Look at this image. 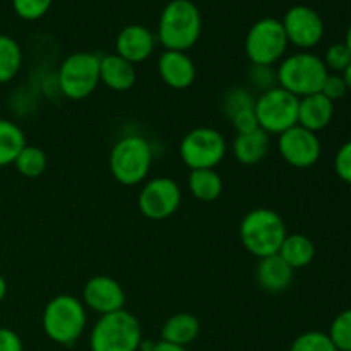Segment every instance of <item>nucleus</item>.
<instances>
[{
    "label": "nucleus",
    "instance_id": "1",
    "mask_svg": "<svg viewBox=\"0 0 351 351\" xmlns=\"http://www.w3.org/2000/svg\"><path fill=\"white\" fill-rule=\"evenodd\" d=\"M202 31V16L192 0H170L158 23V38L165 50L187 51L197 43Z\"/></svg>",
    "mask_w": 351,
    "mask_h": 351
},
{
    "label": "nucleus",
    "instance_id": "2",
    "mask_svg": "<svg viewBox=\"0 0 351 351\" xmlns=\"http://www.w3.org/2000/svg\"><path fill=\"white\" fill-rule=\"evenodd\" d=\"M240 240L243 247L257 259L280 252L281 243L288 235L285 219L269 208H256L240 221Z\"/></svg>",
    "mask_w": 351,
    "mask_h": 351
},
{
    "label": "nucleus",
    "instance_id": "3",
    "mask_svg": "<svg viewBox=\"0 0 351 351\" xmlns=\"http://www.w3.org/2000/svg\"><path fill=\"white\" fill-rule=\"evenodd\" d=\"M41 324L48 339L57 345H74L88 324L86 305L74 295H57L45 305Z\"/></svg>",
    "mask_w": 351,
    "mask_h": 351
},
{
    "label": "nucleus",
    "instance_id": "4",
    "mask_svg": "<svg viewBox=\"0 0 351 351\" xmlns=\"http://www.w3.org/2000/svg\"><path fill=\"white\" fill-rule=\"evenodd\" d=\"M112 177L119 184L134 187L143 184L153 165V149L147 139L137 134H129L113 144L108 158Z\"/></svg>",
    "mask_w": 351,
    "mask_h": 351
},
{
    "label": "nucleus",
    "instance_id": "5",
    "mask_svg": "<svg viewBox=\"0 0 351 351\" xmlns=\"http://www.w3.org/2000/svg\"><path fill=\"white\" fill-rule=\"evenodd\" d=\"M329 71L324 60L312 51H297L281 60L276 69L278 86L297 98L321 93Z\"/></svg>",
    "mask_w": 351,
    "mask_h": 351
},
{
    "label": "nucleus",
    "instance_id": "6",
    "mask_svg": "<svg viewBox=\"0 0 351 351\" xmlns=\"http://www.w3.org/2000/svg\"><path fill=\"white\" fill-rule=\"evenodd\" d=\"M141 341L139 321L125 308L101 315L89 336L91 351H139Z\"/></svg>",
    "mask_w": 351,
    "mask_h": 351
},
{
    "label": "nucleus",
    "instance_id": "7",
    "mask_svg": "<svg viewBox=\"0 0 351 351\" xmlns=\"http://www.w3.org/2000/svg\"><path fill=\"white\" fill-rule=\"evenodd\" d=\"M101 57L91 51H75L60 64L57 72V86L69 99H86L96 91L99 82Z\"/></svg>",
    "mask_w": 351,
    "mask_h": 351
},
{
    "label": "nucleus",
    "instance_id": "8",
    "mask_svg": "<svg viewBox=\"0 0 351 351\" xmlns=\"http://www.w3.org/2000/svg\"><path fill=\"white\" fill-rule=\"evenodd\" d=\"M288 38L281 19L263 17L250 26L245 36V53L252 65H271L283 60Z\"/></svg>",
    "mask_w": 351,
    "mask_h": 351
},
{
    "label": "nucleus",
    "instance_id": "9",
    "mask_svg": "<svg viewBox=\"0 0 351 351\" xmlns=\"http://www.w3.org/2000/svg\"><path fill=\"white\" fill-rule=\"evenodd\" d=\"M298 105L300 98L276 86L257 96L254 112L264 132L280 136L298 123Z\"/></svg>",
    "mask_w": 351,
    "mask_h": 351
},
{
    "label": "nucleus",
    "instance_id": "10",
    "mask_svg": "<svg viewBox=\"0 0 351 351\" xmlns=\"http://www.w3.org/2000/svg\"><path fill=\"white\" fill-rule=\"evenodd\" d=\"M226 139L213 127H195L180 141L182 161L191 170H215L226 156Z\"/></svg>",
    "mask_w": 351,
    "mask_h": 351
},
{
    "label": "nucleus",
    "instance_id": "11",
    "mask_svg": "<svg viewBox=\"0 0 351 351\" xmlns=\"http://www.w3.org/2000/svg\"><path fill=\"white\" fill-rule=\"evenodd\" d=\"M182 204V191L175 180L156 177L146 182L141 189L137 206L144 218L151 221H163L171 218Z\"/></svg>",
    "mask_w": 351,
    "mask_h": 351
},
{
    "label": "nucleus",
    "instance_id": "12",
    "mask_svg": "<svg viewBox=\"0 0 351 351\" xmlns=\"http://www.w3.org/2000/svg\"><path fill=\"white\" fill-rule=\"evenodd\" d=\"M278 151L290 167L305 170L314 167L322 154L321 139L315 132L295 125L278 136Z\"/></svg>",
    "mask_w": 351,
    "mask_h": 351
},
{
    "label": "nucleus",
    "instance_id": "13",
    "mask_svg": "<svg viewBox=\"0 0 351 351\" xmlns=\"http://www.w3.org/2000/svg\"><path fill=\"white\" fill-rule=\"evenodd\" d=\"M287 33L288 43L295 45L302 51H308L324 38V21L321 14L308 5H293L281 19Z\"/></svg>",
    "mask_w": 351,
    "mask_h": 351
},
{
    "label": "nucleus",
    "instance_id": "14",
    "mask_svg": "<svg viewBox=\"0 0 351 351\" xmlns=\"http://www.w3.org/2000/svg\"><path fill=\"white\" fill-rule=\"evenodd\" d=\"M82 304L99 315L122 311L125 305V291L122 285L112 276L98 274L86 281L82 288Z\"/></svg>",
    "mask_w": 351,
    "mask_h": 351
},
{
    "label": "nucleus",
    "instance_id": "15",
    "mask_svg": "<svg viewBox=\"0 0 351 351\" xmlns=\"http://www.w3.org/2000/svg\"><path fill=\"white\" fill-rule=\"evenodd\" d=\"M154 47H156V36L149 27L143 24H129L117 34L115 53L134 65L147 60L153 55Z\"/></svg>",
    "mask_w": 351,
    "mask_h": 351
},
{
    "label": "nucleus",
    "instance_id": "16",
    "mask_svg": "<svg viewBox=\"0 0 351 351\" xmlns=\"http://www.w3.org/2000/svg\"><path fill=\"white\" fill-rule=\"evenodd\" d=\"M158 72L161 81L171 89H187L194 84L195 64L187 51L165 50L158 58Z\"/></svg>",
    "mask_w": 351,
    "mask_h": 351
},
{
    "label": "nucleus",
    "instance_id": "17",
    "mask_svg": "<svg viewBox=\"0 0 351 351\" xmlns=\"http://www.w3.org/2000/svg\"><path fill=\"white\" fill-rule=\"evenodd\" d=\"M332 117H335V103L326 98L322 93L300 98L298 125H302L304 129L315 134L321 132L332 122Z\"/></svg>",
    "mask_w": 351,
    "mask_h": 351
},
{
    "label": "nucleus",
    "instance_id": "18",
    "mask_svg": "<svg viewBox=\"0 0 351 351\" xmlns=\"http://www.w3.org/2000/svg\"><path fill=\"white\" fill-rule=\"evenodd\" d=\"M295 269H291L278 254L259 259L256 267V280L263 290L269 293H281L293 283Z\"/></svg>",
    "mask_w": 351,
    "mask_h": 351
},
{
    "label": "nucleus",
    "instance_id": "19",
    "mask_svg": "<svg viewBox=\"0 0 351 351\" xmlns=\"http://www.w3.org/2000/svg\"><path fill=\"white\" fill-rule=\"evenodd\" d=\"M137 81L136 65L117 53H110L99 60V82L112 91H129Z\"/></svg>",
    "mask_w": 351,
    "mask_h": 351
},
{
    "label": "nucleus",
    "instance_id": "20",
    "mask_svg": "<svg viewBox=\"0 0 351 351\" xmlns=\"http://www.w3.org/2000/svg\"><path fill=\"white\" fill-rule=\"evenodd\" d=\"M271 147V136L263 129L249 134H237L233 141V156L245 167H254L267 156Z\"/></svg>",
    "mask_w": 351,
    "mask_h": 351
},
{
    "label": "nucleus",
    "instance_id": "21",
    "mask_svg": "<svg viewBox=\"0 0 351 351\" xmlns=\"http://www.w3.org/2000/svg\"><path fill=\"white\" fill-rule=\"evenodd\" d=\"M201 332V322L195 315L187 314V312H178L173 314L161 328V341L171 343L185 348L195 341Z\"/></svg>",
    "mask_w": 351,
    "mask_h": 351
},
{
    "label": "nucleus",
    "instance_id": "22",
    "mask_svg": "<svg viewBox=\"0 0 351 351\" xmlns=\"http://www.w3.org/2000/svg\"><path fill=\"white\" fill-rule=\"evenodd\" d=\"M278 256L291 267V269H302L307 267L315 257V245L307 235L302 233H288L285 242L281 243Z\"/></svg>",
    "mask_w": 351,
    "mask_h": 351
},
{
    "label": "nucleus",
    "instance_id": "23",
    "mask_svg": "<svg viewBox=\"0 0 351 351\" xmlns=\"http://www.w3.org/2000/svg\"><path fill=\"white\" fill-rule=\"evenodd\" d=\"M187 185L191 194L201 202H213L223 194V178L213 168L191 170Z\"/></svg>",
    "mask_w": 351,
    "mask_h": 351
},
{
    "label": "nucleus",
    "instance_id": "24",
    "mask_svg": "<svg viewBox=\"0 0 351 351\" xmlns=\"http://www.w3.org/2000/svg\"><path fill=\"white\" fill-rule=\"evenodd\" d=\"M26 146V136L16 122L0 119V168L14 165L17 154Z\"/></svg>",
    "mask_w": 351,
    "mask_h": 351
},
{
    "label": "nucleus",
    "instance_id": "25",
    "mask_svg": "<svg viewBox=\"0 0 351 351\" xmlns=\"http://www.w3.org/2000/svg\"><path fill=\"white\" fill-rule=\"evenodd\" d=\"M23 65V50L14 38L0 34V84L10 82Z\"/></svg>",
    "mask_w": 351,
    "mask_h": 351
},
{
    "label": "nucleus",
    "instance_id": "26",
    "mask_svg": "<svg viewBox=\"0 0 351 351\" xmlns=\"http://www.w3.org/2000/svg\"><path fill=\"white\" fill-rule=\"evenodd\" d=\"M14 167L23 177L26 178H38L45 173L48 167V158L41 147L29 146L26 144L24 149L17 154Z\"/></svg>",
    "mask_w": 351,
    "mask_h": 351
},
{
    "label": "nucleus",
    "instance_id": "27",
    "mask_svg": "<svg viewBox=\"0 0 351 351\" xmlns=\"http://www.w3.org/2000/svg\"><path fill=\"white\" fill-rule=\"evenodd\" d=\"M254 106H256V96L247 88H232L223 96L221 108L228 119L243 112V110H252Z\"/></svg>",
    "mask_w": 351,
    "mask_h": 351
},
{
    "label": "nucleus",
    "instance_id": "28",
    "mask_svg": "<svg viewBox=\"0 0 351 351\" xmlns=\"http://www.w3.org/2000/svg\"><path fill=\"white\" fill-rule=\"evenodd\" d=\"M328 336L338 351H351V308L339 312L332 319Z\"/></svg>",
    "mask_w": 351,
    "mask_h": 351
},
{
    "label": "nucleus",
    "instance_id": "29",
    "mask_svg": "<svg viewBox=\"0 0 351 351\" xmlns=\"http://www.w3.org/2000/svg\"><path fill=\"white\" fill-rule=\"evenodd\" d=\"M290 351H338L328 332L307 331L295 338Z\"/></svg>",
    "mask_w": 351,
    "mask_h": 351
},
{
    "label": "nucleus",
    "instance_id": "30",
    "mask_svg": "<svg viewBox=\"0 0 351 351\" xmlns=\"http://www.w3.org/2000/svg\"><path fill=\"white\" fill-rule=\"evenodd\" d=\"M322 60H324L326 69L329 72H332V74H343V71L351 64V53L348 47L345 45V41H341V43H332L326 50V55Z\"/></svg>",
    "mask_w": 351,
    "mask_h": 351
},
{
    "label": "nucleus",
    "instance_id": "31",
    "mask_svg": "<svg viewBox=\"0 0 351 351\" xmlns=\"http://www.w3.org/2000/svg\"><path fill=\"white\" fill-rule=\"evenodd\" d=\"M249 82L254 89H259L261 93L269 91L278 86L276 71L271 65H252L249 71Z\"/></svg>",
    "mask_w": 351,
    "mask_h": 351
},
{
    "label": "nucleus",
    "instance_id": "32",
    "mask_svg": "<svg viewBox=\"0 0 351 351\" xmlns=\"http://www.w3.org/2000/svg\"><path fill=\"white\" fill-rule=\"evenodd\" d=\"M51 0H12V7L19 17L26 21H36L48 12Z\"/></svg>",
    "mask_w": 351,
    "mask_h": 351
},
{
    "label": "nucleus",
    "instance_id": "33",
    "mask_svg": "<svg viewBox=\"0 0 351 351\" xmlns=\"http://www.w3.org/2000/svg\"><path fill=\"white\" fill-rule=\"evenodd\" d=\"M335 171L339 180L351 185V139L346 141L336 153Z\"/></svg>",
    "mask_w": 351,
    "mask_h": 351
},
{
    "label": "nucleus",
    "instance_id": "34",
    "mask_svg": "<svg viewBox=\"0 0 351 351\" xmlns=\"http://www.w3.org/2000/svg\"><path fill=\"white\" fill-rule=\"evenodd\" d=\"M321 93L326 96V98H329L332 103H335L336 99L345 98L346 93H348V88H346L345 79H343L341 74H332V72H329L324 84H322Z\"/></svg>",
    "mask_w": 351,
    "mask_h": 351
},
{
    "label": "nucleus",
    "instance_id": "35",
    "mask_svg": "<svg viewBox=\"0 0 351 351\" xmlns=\"http://www.w3.org/2000/svg\"><path fill=\"white\" fill-rule=\"evenodd\" d=\"M230 122L233 123V129L237 130V134H249V132H254V130L261 129L254 108L243 110V112L237 113V115H233L232 119H230Z\"/></svg>",
    "mask_w": 351,
    "mask_h": 351
},
{
    "label": "nucleus",
    "instance_id": "36",
    "mask_svg": "<svg viewBox=\"0 0 351 351\" xmlns=\"http://www.w3.org/2000/svg\"><path fill=\"white\" fill-rule=\"evenodd\" d=\"M0 351H24L19 335L9 328H0Z\"/></svg>",
    "mask_w": 351,
    "mask_h": 351
},
{
    "label": "nucleus",
    "instance_id": "37",
    "mask_svg": "<svg viewBox=\"0 0 351 351\" xmlns=\"http://www.w3.org/2000/svg\"><path fill=\"white\" fill-rule=\"evenodd\" d=\"M153 351H185V348H182V346H177V345H171V343H167V341H158L156 345H154Z\"/></svg>",
    "mask_w": 351,
    "mask_h": 351
},
{
    "label": "nucleus",
    "instance_id": "38",
    "mask_svg": "<svg viewBox=\"0 0 351 351\" xmlns=\"http://www.w3.org/2000/svg\"><path fill=\"white\" fill-rule=\"evenodd\" d=\"M7 290H9V287H7L5 278H3L2 274H0V304H2L3 298L7 297Z\"/></svg>",
    "mask_w": 351,
    "mask_h": 351
},
{
    "label": "nucleus",
    "instance_id": "39",
    "mask_svg": "<svg viewBox=\"0 0 351 351\" xmlns=\"http://www.w3.org/2000/svg\"><path fill=\"white\" fill-rule=\"evenodd\" d=\"M343 79H345V84L348 88V93H351V64L343 71Z\"/></svg>",
    "mask_w": 351,
    "mask_h": 351
},
{
    "label": "nucleus",
    "instance_id": "40",
    "mask_svg": "<svg viewBox=\"0 0 351 351\" xmlns=\"http://www.w3.org/2000/svg\"><path fill=\"white\" fill-rule=\"evenodd\" d=\"M345 45H346V47H348V50H350V53H351V24L348 26V29H346Z\"/></svg>",
    "mask_w": 351,
    "mask_h": 351
}]
</instances>
